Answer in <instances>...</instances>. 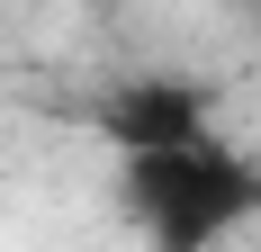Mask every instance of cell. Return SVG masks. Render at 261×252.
Returning a JSON list of instances; mask_svg holds the SVG:
<instances>
[{
	"label": "cell",
	"instance_id": "7a4b0ae2",
	"mask_svg": "<svg viewBox=\"0 0 261 252\" xmlns=\"http://www.w3.org/2000/svg\"><path fill=\"white\" fill-rule=\"evenodd\" d=\"M99 126L117 153H171V144H198L207 135V90L198 81H171V72H144L126 90L99 99Z\"/></svg>",
	"mask_w": 261,
	"mask_h": 252
},
{
	"label": "cell",
	"instance_id": "6da1fadb",
	"mask_svg": "<svg viewBox=\"0 0 261 252\" xmlns=\"http://www.w3.org/2000/svg\"><path fill=\"white\" fill-rule=\"evenodd\" d=\"M117 207L144 234V252H216L225 234H243L261 216V162H243L216 135L171 144V153H126Z\"/></svg>",
	"mask_w": 261,
	"mask_h": 252
}]
</instances>
